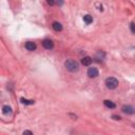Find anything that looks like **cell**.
Masks as SVG:
<instances>
[{
	"instance_id": "cell-14",
	"label": "cell",
	"mask_w": 135,
	"mask_h": 135,
	"mask_svg": "<svg viewBox=\"0 0 135 135\" xmlns=\"http://www.w3.org/2000/svg\"><path fill=\"white\" fill-rule=\"evenodd\" d=\"M22 135H33V133H32L31 131L27 130V131H24V132H23V134H22Z\"/></svg>"
},
{
	"instance_id": "cell-13",
	"label": "cell",
	"mask_w": 135,
	"mask_h": 135,
	"mask_svg": "<svg viewBox=\"0 0 135 135\" xmlns=\"http://www.w3.org/2000/svg\"><path fill=\"white\" fill-rule=\"evenodd\" d=\"M131 31L133 34H135V24L134 23H131Z\"/></svg>"
},
{
	"instance_id": "cell-7",
	"label": "cell",
	"mask_w": 135,
	"mask_h": 135,
	"mask_svg": "<svg viewBox=\"0 0 135 135\" xmlns=\"http://www.w3.org/2000/svg\"><path fill=\"white\" fill-rule=\"evenodd\" d=\"M81 63L83 66H90L92 63V58L90 56H86V57H83V58L81 59Z\"/></svg>"
},
{
	"instance_id": "cell-4",
	"label": "cell",
	"mask_w": 135,
	"mask_h": 135,
	"mask_svg": "<svg viewBox=\"0 0 135 135\" xmlns=\"http://www.w3.org/2000/svg\"><path fill=\"white\" fill-rule=\"evenodd\" d=\"M42 46H43V48L47 49V50H51V49L54 48V43H53V41L50 40V39H44V40L42 41Z\"/></svg>"
},
{
	"instance_id": "cell-2",
	"label": "cell",
	"mask_w": 135,
	"mask_h": 135,
	"mask_svg": "<svg viewBox=\"0 0 135 135\" xmlns=\"http://www.w3.org/2000/svg\"><path fill=\"white\" fill-rule=\"evenodd\" d=\"M106 86H107L108 89L114 90L118 86V80L116 78H114V77H109V78H107V80H106Z\"/></svg>"
},
{
	"instance_id": "cell-15",
	"label": "cell",
	"mask_w": 135,
	"mask_h": 135,
	"mask_svg": "<svg viewBox=\"0 0 135 135\" xmlns=\"http://www.w3.org/2000/svg\"><path fill=\"white\" fill-rule=\"evenodd\" d=\"M112 117H113V119H115V120H119V119H120V117L117 116V115H113Z\"/></svg>"
},
{
	"instance_id": "cell-9",
	"label": "cell",
	"mask_w": 135,
	"mask_h": 135,
	"mask_svg": "<svg viewBox=\"0 0 135 135\" xmlns=\"http://www.w3.org/2000/svg\"><path fill=\"white\" fill-rule=\"evenodd\" d=\"M2 112H3V114H5V115H11L13 111H12V108H11V107L4 106V107L2 108Z\"/></svg>"
},
{
	"instance_id": "cell-3",
	"label": "cell",
	"mask_w": 135,
	"mask_h": 135,
	"mask_svg": "<svg viewBox=\"0 0 135 135\" xmlns=\"http://www.w3.org/2000/svg\"><path fill=\"white\" fill-rule=\"evenodd\" d=\"M88 76L91 77V78H95V77H97L98 76V70H97V68H94V67L89 68V70H88Z\"/></svg>"
},
{
	"instance_id": "cell-12",
	"label": "cell",
	"mask_w": 135,
	"mask_h": 135,
	"mask_svg": "<svg viewBox=\"0 0 135 135\" xmlns=\"http://www.w3.org/2000/svg\"><path fill=\"white\" fill-rule=\"evenodd\" d=\"M20 100H21V102L23 105H34L35 104L34 100H29V99H25V98H21Z\"/></svg>"
},
{
	"instance_id": "cell-8",
	"label": "cell",
	"mask_w": 135,
	"mask_h": 135,
	"mask_svg": "<svg viewBox=\"0 0 135 135\" xmlns=\"http://www.w3.org/2000/svg\"><path fill=\"white\" fill-rule=\"evenodd\" d=\"M52 28H53V29H54L56 32H60V31L62 30V25H61V23L57 22V21L53 22V24H52Z\"/></svg>"
},
{
	"instance_id": "cell-16",
	"label": "cell",
	"mask_w": 135,
	"mask_h": 135,
	"mask_svg": "<svg viewBox=\"0 0 135 135\" xmlns=\"http://www.w3.org/2000/svg\"><path fill=\"white\" fill-rule=\"evenodd\" d=\"M48 3H49L50 5H54V4H55V1H53V0H48Z\"/></svg>"
},
{
	"instance_id": "cell-11",
	"label": "cell",
	"mask_w": 135,
	"mask_h": 135,
	"mask_svg": "<svg viewBox=\"0 0 135 135\" xmlns=\"http://www.w3.org/2000/svg\"><path fill=\"white\" fill-rule=\"evenodd\" d=\"M83 20H85V22H86L87 24H90V23L93 21V17H92L91 15H86V16L83 17Z\"/></svg>"
},
{
	"instance_id": "cell-6",
	"label": "cell",
	"mask_w": 135,
	"mask_h": 135,
	"mask_svg": "<svg viewBox=\"0 0 135 135\" xmlns=\"http://www.w3.org/2000/svg\"><path fill=\"white\" fill-rule=\"evenodd\" d=\"M25 49L28 51H35L36 50V44L34 42H32V41H28L25 43Z\"/></svg>"
},
{
	"instance_id": "cell-5",
	"label": "cell",
	"mask_w": 135,
	"mask_h": 135,
	"mask_svg": "<svg viewBox=\"0 0 135 135\" xmlns=\"http://www.w3.org/2000/svg\"><path fill=\"white\" fill-rule=\"evenodd\" d=\"M121 110H123V112H124V113L129 114V115H132V114H134V113H135L134 108H133V107H131V106H124Z\"/></svg>"
},
{
	"instance_id": "cell-10",
	"label": "cell",
	"mask_w": 135,
	"mask_h": 135,
	"mask_svg": "<svg viewBox=\"0 0 135 135\" xmlns=\"http://www.w3.org/2000/svg\"><path fill=\"white\" fill-rule=\"evenodd\" d=\"M105 106L107 108H110V109H114L115 107H116V105H115L113 101H111V100H105Z\"/></svg>"
},
{
	"instance_id": "cell-1",
	"label": "cell",
	"mask_w": 135,
	"mask_h": 135,
	"mask_svg": "<svg viewBox=\"0 0 135 135\" xmlns=\"http://www.w3.org/2000/svg\"><path fill=\"white\" fill-rule=\"evenodd\" d=\"M65 66L67 68V70H69L70 72H77L79 70V63L73 59H68L65 62Z\"/></svg>"
}]
</instances>
